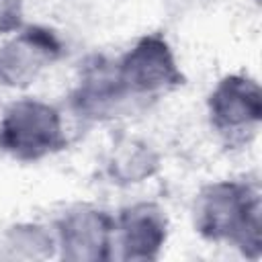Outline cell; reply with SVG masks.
I'll return each instance as SVG.
<instances>
[{"mask_svg":"<svg viewBox=\"0 0 262 262\" xmlns=\"http://www.w3.org/2000/svg\"><path fill=\"white\" fill-rule=\"evenodd\" d=\"M194 231L213 244H227L246 258L258 260L262 252V194L246 178L213 180L194 196Z\"/></svg>","mask_w":262,"mask_h":262,"instance_id":"cell-1","label":"cell"},{"mask_svg":"<svg viewBox=\"0 0 262 262\" xmlns=\"http://www.w3.org/2000/svg\"><path fill=\"white\" fill-rule=\"evenodd\" d=\"M68 147L63 113L39 96L8 102L0 117V151L23 164L43 162Z\"/></svg>","mask_w":262,"mask_h":262,"instance_id":"cell-2","label":"cell"},{"mask_svg":"<svg viewBox=\"0 0 262 262\" xmlns=\"http://www.w3.org/2000/svg\"><path fill=\"white\" fill-rule=\"evenodd\" d=\"M119 76L135 102L162 98L186 84L176 51L160 31L143 33L119 57Z\"/></svg>","mask_w":262,"mask_h":262,"instance_id":"cell-3","label":"cell"},{"mask_svg":"<svg viewBox=\"0 0 262 262\" xmlns=\"http://www.w3.org/2000/svg\"><path fill=\"white\" fill-rule=\"evenodd\" d=\"M207 119L225 145H248L262 123V90L248 74H225L209 90Z\"/></svg>","mask_w":262,"mask_h":262,"instance_id":"cell-4","label":"cell"},{"mask_svg":"<svg viewBox=\"0 0 262 262\" xmlns=\"http://www.w3.org/2000/svg\"><path fill=\"white\" fill-rule=\"evenodd\" d=\"M131 102L135 100L119 76L115 57L92 53L80 63L68 92V108L74 117L86 123H106L121 117Z\"/></svg>","mask_w":262,"mask_h":262,"instance_id":"cell-5","label":"cell"},{"mask_svg":"<svg viewBox=\"0 0 262 262\" xmlns=\"http://www.w3.org/2000/svg\"><path fill=\"white\" fill-rule=\"evenodd\" d=\"M63 51L66 45L55 29L25 23L0 41V86L8 90L31 88L63 57Z\"/></svg>","mask_w":262,"mask_h":262,"instance_id":"cell-6","label":"cell"},{"mask_svg":"<svg viewBox=\"0 0 262 262\" xmlns=\"http://www.w3.org/2000/svg\"><path fill=\"white\" fill-rule=\"evenodd\" d=\"M51 225L61 260L104 262L115 256V215L104 207L76 203Z\"/></svg>","mask_w":262,"mask_h":262,"instance_id":"cell-7","label":"cell"},{"mask_svg":"<svg viewBox=\"0 0 262 262\" xmlns=\"http://www.w3.org/2000/svg\"><path fill=\"white\" fill-rule=\"evenodd\" d=\"M170 237V219L156 201H135L115 213V248L125 262L158 260Z\"/></svg>","mask_w":262,"mask_h":262,"instance_id":"cell-8","label":"cell"},{"mask_svg":"<svg viewBox=\"0 0 262 262\" xmlns=\"http://www.w3.org/2000/svg\"><path fill=\"white\" fill-rule=\"evenodd\" d=\"M162 168V156L158 147L139 135L121 133L108 145L102 170L111 184L127 188L151 180Z\"/></svg>","mask_w":262,"mask_h":262,"instance_id":"cell-9","label":"cell"},{"mask_svg":"<svg viewBox=\"0 0 262 262\" xmlns=\"http://www.w3.org/2000/svg\"><path fill=\"white\" fill-rule=\"evenodd\" d=\"M0 256L6 260H47L57 256L53 225L20 221L6 227L0 237Z\"/></svg>","mask_w":262,"mask_h":262,"instance_id":"cell-10","label":"cell"},{"mask_svg":"<svg viewBox=\"0 0 262 262\" xmlns=\"http://www.w3.org/2000/svg\"><path fill=\"white\" fill-rule=\"evenodd\" d=\"M25 25L23 0H0V41Z\"/></svg>","mask_w":262,"mask_h":262,"instance_id":"cell-11","label":"cell"},{"mask_svg":"<svg viewBox=\"0 0 262 262\" xmlns=\"http://www.w3.org/2000/svg\"><path fill=\"white\" fill-rule=\"evenodd\" d=\"M0 154H2V151H0Z\"/></svg>","mask_w":262,"mask_h":262,"instance_id":"cell-12","label":"cell"}]
</instances>
